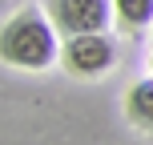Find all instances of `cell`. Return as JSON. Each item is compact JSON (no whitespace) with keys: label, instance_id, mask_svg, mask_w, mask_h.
I'll return each mask as SVG.
<instances>
[{"label":"cell","instance_id":"cell-5","mask_svg":"<svg viewBox=\"0 0 153 145\" xmlns=\"http://www.w3.org/2000/svg\"><path fill=\"white\" fill-rule=\"evenodd\" d=\"M113 16L125 32H145L153 24V0H113Z\"/></svg>","mask_w":153,"mask_h":145},{"label":"cell","instance_id":"cell-2","mask_svg":"<svg viewBox=\"0 0 153 145\" xmlns=\"http://www.w3.org/2000/svg\"><path fill=\"white\" fill-rule=\"evenodd\" d=\"M117 61V45L109 32H81V36H65L61 45V65L73 77H101Z\"/></svg>","mask_w":153,"mask_h":145},{"label":"cell","instance_id":"cell-4","mask_svg":"<svg viewBox=\"0 0 153 145\" xmlns=\"http://www.w3.org/2000/svg\"><path fill=\"white\" fill-rule=\"evenodd\" d=\"M125 117H129L137 129L153 133V77L149 81H137L125 93Z\"/></svg>","mask_w":153,"mask_h":145},{"label":"cell","instance_id":"cell-3","mask_svg":"<svg viewBox=\"0 0 153 145\" xmlns=\"http://www.w3.org/2000/svg\"><path fill=\"white\" fill-rule=\"evenodd\" d=\"M45 12L61 36L105 32L113 20V0H45Z\"/></svg>","mask_w":153,"mask_h":145},{"label":"cell","instance_id":"cell-1","mask_svg":"<svg viewBox=\"0 0 153 145\" xmlns=\"http://www.w3.org/2000/svg\"><path fill=\"white\" fill-rule=\"evenodd\" d=\"M61 32L53 28L45 8H20L16 16H8L0 24V61L12 69H48L61 57L56 48Z\"/></svg>","mask_w":153,"mask_h":145}]
</instances>
